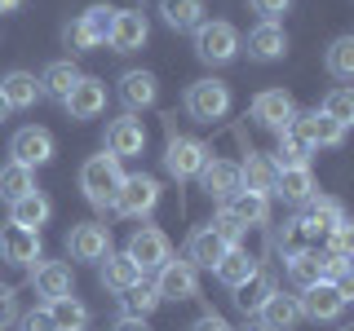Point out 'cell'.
<instances>
[{
    "label": "cell",
    "instance_id": "obj_38",
    "mask_svg": "<svg viewBox=\"0 0 354 331\" xmlns=\"http://www.w3.org/2000/svg\"><path fill=\"white\" fill-rule=\"evenodd\" d=\"M310 150L301 137H297V132H279V150H274V168H310Z\"/></svg>",
    "mask_w": 354,
    "mask_h": 331
},
{
    "label": "cell",
    "instance_id": "obj_32",
    "mask_svg": "<svg viewBox=\"0 0 354 331\" xmlns=\"http://www.w3.org/2000/svg\"><path fill=\"white\" fill-rule=\"evenodd\" d=\"M53 318V331H84L88 327V309L75 301V296H58V301H44Z\"/></svg>",
    "mask_w": 354,
    "mask_h": 331
},
{
    "label": "cell",
    "instance_id": "obj_1",
    "mask_svg": "<svg viewBox=\"0 0 354 331\" xmlns=\"http://www.w3.org/2000/svg\"><path fill=\"white\" fill-rule=\"evenodd\" d=\"M120 185H124V168H120L115 154H88L84 168H80V190L84 199L97 208V212H106V208H115V194Z\"/></svg>",
    "mask_w": 354,
    "mask_h": 331
},
{
    "label": "cell",
    "instance_id": "obj_50",
    "mask_svg": "<svg viewBox=\"0 0 354 331\" xmlns=\"http://www.w3.org/2000/svg\"><path fill=\"white\" fill-rule=\"evenodd\" d=\"M115 331H151V327H147V318H120Z\"/></svg>",
    "mask_w": 354,
    "mask_h": 331
},
{
    "label": "cell",
    "instance_id": "obj_7",
    "mask_svg": "<svg viewBox=\"0 0 354 331\" xmlns=\"http://www.w3.org/2000/svg\"><path fill=\"white\" fill-rule=\"evenodd\" d=\"M297 305H301V318H315V323H332V318H341V314H346L350 296L341 292L337 283L319 279L315 287H306V292L297 296Z\"/></svg>",
    "mask_w": 354,
    "mask_h": 331
},
{
    "label": "cell",
    "instance_id": "obj_53",
    "mask_svg": "<svg viewBox=\"0 0 354 331\" xmlns=\"http://www.w3.org/2000/svg\"><path fill=\"white\" fill-rule=\"evenodd\" d=\"M257 331H261V327H257Z\"/></svg>",
    "mask_w": 354,
    "mask_h": 331
},
{
    "label": "cell",
    "instance_id": "obj_15",
    "mask_svg": "<svg viewBox=\"0 0 354 331\" xmlns=\"http://www.w3.org/2000/svg\"><path fill=\"white\" fill-rule=\"evenodd\" d=\"M66 115L71 119H97L106 110V84L102 80H93V75H80V84L66 93Z\"/></svg>",
    "mask_w": 354,
    "mask_h": 331
},
{
    "label": "cell",
    "instance_id": "obj_18",
    "mask_svg": "<svg viewBox=\"0 0 354 331\" xmlns=\"http://www.w3.org/2000/svg\"><path fill=\"white\" fill-rule=\"evenodd\" d=\"M147 150V128H142V119H111L106 128V154H115V159H133V154Z\"/></svg>",
    "mask_w": 354,
    "mask_h": 331
},
{
    "label": "cell",
    "instance_id": "obj_19",
    "mask_svg": "<svg viewBox=\"0 0 354 331\" xmlns=\"http://www.w3.org/2000/svg\"><path fill=\"white\" fill-rule=\"evenodd\" d=\"M226 257V243H221L208 225H199V230H191V239H186V265L191 270H217V261Z\"/></svg>",
    "mask_w": 354,
    "mask_h": 331
},
{
    "label": "cell",
    "instance_id": "obj_31",
    "mask_svg": "<svg viewBox=\"0 0 354 331\" xmlns=\"http://www.w3.org/2000/svg\"><path fill=\"white\" fill-rule=\"evenodd\" d=\"M160 14L173 31H195L208 9H204V0H160Z\"/></svg>",
    "mask_w": 354,
    "mask_h": 331
},
{
    "label": "cell",
    "instance_id": "obj_9",
    "mask_svg": "<svg viewBox=\"0 0 354 331\" xmlns=\"http://www.w3.org/2000/svg\"><path fill=\"white\" fill-rule=\"evenodd\" d=\"M306 225V234H310V243H324L337 225H346V208L337 203V199H328V194H310L306 203H301V217H297Z\"/></svg>",
    "mask_w": 354,
    "mask_h": 331
},
{
    "label": "cell",
    "instance_id": "obj_39",
    "mask_svg": "<svg viewBox=\"0 0 354 331\" xmlns=\"http://www.w3.org/2000/svg\"><path fill=\"white\" fill-rule=\"evenodd\" d=\"M328 71L337 80H354V36H337L328 49Z\"/></svg>",
    "mask_w": 354,
    "mask_h": 331
},
{
    "label": "cell",
    "instance_id": "obj_23",
    "mask_svg": "<svg viewBox=\"0 0 354 331\" xmlns=\"http://www.w3.org/2000/svg\"><path fill=\"white\" fill-rule=\"evenodd\" d=\"M120 97H124L129 110H147V106H155V97H160V84H155L151 71H124L120 75Z\"/></svg>",
    "mask_w": 354,
    "mask_h": 331
},
{
    "label": "cell",
    "instance_id": "obj_46",
    "mask_svg": "<svg viewBox=\"0 0 354 331\" xmlns=\"http://www.w3.org/2000/svg\"><path fill=\"white\" fill-rule=\"evenodd\" d=\"M18 331H53V318H49V309H31V314H22L18 318Z\"/></svg>",
    "mask_w": 354,
    "mask_h": 331
},
{
    "label": "cell",
    "instance_id": "obj_28",
    "mask_svg": "<svg viewBox=\"0 0 354 331\" xmlns=\"http://www.w3.org/2000/svg\"><path fill=\"white\" fill-rule=\"evenodd\" d=\"M270 194H279L283 203H297V208H301L306 199L315 194V172H310V168H279Z\"/></svg>",
    "mask_w": 354,
    "mask_h": 331
},
{
    "label": "cell",
    "instance_id": "obj_22",
    "mask_svg": "<svg viewBox=\"0 0 354 331\" xmlns=\"http://www.w3.org/2000/svg\"><path fill=\"white\" fill-rule=\"evenodd\" d=\"M0 97H5L9 110H27V106H36L44 93H40V80L31 71H9L5 80H0Z\"/></svg>",
    "mask_w": 354,
    "mask_h": 331
},
{
    "label": "cell",
    "instance_id": "obj_13",
    "mask_svg": "<svg viewBox=\"0 0 354 331\" xmlns=\"http://www.w3.org/2000/svg\"><path fill=\"white\" fill-rule=\"evenodd\" d=\"M292 115H297V102H292L288 88H266V93H257V102H252V119L274 128V132H283L292 124Z\"/></svg>",
    "mask_w": 354,
    "mask_h": 331
},
{
    "label": "cell",
    "instance_id": "obj_12",
    "mask_svg": "<svg viewBox=\"0 0 354 331\" xmlns=\"http://www.w3.org/2000/svg\"><path fill=\"white\" fill-rule=\"evenodd\" d=\"M0 257L9 265H36L40 261V230H27V225H0Z\"/></svg>",
    "mask_w": 354,
    "mask_h": 331
},
{
    "label": "cell",
    "instance_id": "obj_25",
    "mask_svg": "<svg viewBox=\"0 0 354 331\" xmlns=\"http://www.w3.org/2000/svg\"><path fill=\"white\" fill-rule=\"evenodd\" d=\"M142 279H147V274H142L124 252H106V257H102V287H106V292L120 296V292H129V287L142 283Z\"/></svg>",
    "mask_w": 354,
    "mask_h": 331
},
{
    "label": "cell",
    "instance_id": "obj_17",
    "mask_svg": "<svg viewBox=\"0 0 354 331\" xmlns=\"http://www.w3.org/2000/svg\"><path fill=\"white\" fill-rule=\"evenodd\" d=\"M147 40H151V22H147V14H115V18H111L106 44H111L115 53H138Z\"/></svg>",
    "mask_w": 354,
    "mask_h": 331
},
{
    "label": "cell",
    "instance_id": "obj_3",
    "mask_svg": "<svg viewBox=\"0 0 354 331\" xmlns=\"http://www.w3.org/2000/svg\"><path fill=\"white\" fill-rule=\"evenodd\" d=\"M226 110H230V88L221 80H195L186 88V115L199 119V124L226 119Z\"/></svg>",
    "mask_w": 354,
    "mask_h": 331
},
{
    "label": "cell",
    "instance_id": "obj_35",
    "mask_svg": "<svg viewBox=\"0 0 354 331\" xmlns=\"http://www.w3.org/2000/svg\"><path fill=\"white\" fill-rule=\"evenodd\" d=\"M31 190H36V168H22V163L9 159L5 168H0V199H5V203H14V199L31 194Z\"/></svg>",
    "mask_w": 354,
    "mask_h": 331
},
{
    "label": "cell",
    "instance_id": "obj_27",
    "mask_svg": "<svg viewBox=\"0 0 354 331\" xmlns=\"http://www.w3.org/2000/svg\"><path fill=\"white\" fill-rule=\"evenodd\" d=\"M257 270H261V265H257V257H252L248 248H226V257L217 261V270H213V274H217V279L226 283V287H239V283H248Z\"/></svg>",
    "mask_w": 354,
    "mask_h": 331
},
{
    "label": "cell",
    "instance_id": "obj_16",
    "mask_svg": "<svg viewBox=\"0 0 354 331\" xmlns=\"http://www.w3.org/2000/svg\"><path fill=\"white\" fill-rule=\"evenodd\" d=\"M199 185H204V190L213 194L217 203H230V199L243 190V181H239V163H230V159H208L204 168H199Z\"/></svg>",
    "mask_w": 354,
    "mask_h": 331
},
{
    "label": "cell",
    "instance_id": "obj_47",
    "mask_svg": "<svg viewBox=\"0 0 354 331\" xmlns=\"http://www.w3.org/2000/svg\"><path fill=\"white\" fill-rule=\"evenodd\" d=\"M14 323H18V301H14V292L0 287V331H9Z\"/></svg>",
    "mask_w": 354,
    "mask_h": 331
},
{
    "label": "cell",
    "instance_id": "obj_34",
    "mask_svg": "<svg viewBox=\"0 0 354 331\" xmlns=\"http://www.w3.org/2000/svg\"><path fill=\"white\" fill-rule=\"evenodd\" d=\"M155 309H160V296H155V287L147 279L133 283L129 292H120V314L124 318H151Z\"/></svg>",
    "mask_w": 354,
    "mask_h": 331
},
{
    "label": "cell",
    "instance_id": "obj_33",
    "mask_svg": "<svg viewBox=\"0 0 354 331\" xmlns=\"http://www.w3.org/2000/svg\"><path fill=\"white\" fill-rule=\"evenodd\" d=\"M226 208L243 225H266V221H270V194H257V190H239Z\"/></svg>",
    "mask_w": 354,
    "mask_h": 331
},
{
    "label": "cell",
    "instance_id": "obj_52",
    "mask_svg": "<svg viewBox=\"0 0 354 331\" xmlns=\"http://www.w3.org/2000/svg\"><path fill=\"white\" fill-rule=\"evenodd\" d=\"M9 115V106H5V97H0V119H5Z\"/></svg>",
    "mask_w": 354,
    "mask_h": 331
},
{
    "label": "cell",
    "instance_id": "obj_49",
    "mask_svg": "<svg viewBox=\"0 0 354 331\" xmlns=\"http://www.w3.org/2000/svg\"><path fill=\"white\" fill-rule=\"evenodd\" d=\"M111 14H142V0H102Z\"/></svg>",
    "mask_w": 354,
    "mask_h": 331
},
{
    "label": "cell",
    "instance_id": "obj_4",
    "mask_svg": "<svg viewBox=\"0 0 354 331\" xmlns=\"http://www.w3.org/2000/svg\"><path fill=\"white\" fill-rule=\"evenodd\" d=\"M155 203H160V181H155V177H147V172L124 177V185H120V194H115V212L120 217L142 221V217L155 212Z\"/></svg>",
    "mask_w": 354,
    "mask_h": 331
},
{
    "label": "cell",
    "instance_id": "obj_45",
    "mask_svg": "<svg viewBox=\"0 0 354 331\" xmlns=\"http://www.w3.org/2000/svg\"><path fill=\"white\" fill-rule=\"evenodd\" d=\"M252 14H261V22H279L288 9H292V0H248Z\"/></svg>",
    "mask_w": 354,
    "mask_h": 331
},
{
    "label": "cell",
    "instance_id": "obj_24",
    "mask_svg": "<svg viewBox=\"0 0 354 331\" xmlns=\"http://www.w3.org/2000/svg\"><path fill=\"white\" fill-rule=\"evenodd\" d=\"M31 279H36V296H44V301L71 296V265L66 261H40Z\"/></svg>",
    "mask_w": 354,
    "mask_h": 331
},
{
    "label": "cell",
    "instance_id": "obj_10",
    "mask_svg": "<svg viewBox=\"0 0 354 331\" xmlns=\"http://www.w3.org/2000/svg\"><path fill=\"white\" fill-rule=\"evenodd\" d=\"M208 163V146L199 137H169V150H164V168L177 181H191L199 177V168Z\"/></svg>",
    "mask_w": 354,
    "mask_h": 331
},
{
    "label": "cell",
    "instance_id": "obj_36",
    "mask_svg": "<svg viewBox=\"0 0 354 331\" xmlns=\"http://www.w3.org/2000/svg\"><path fill=\"white\" fill-rule=\"evenodd\" d=\"M288 279H292L297 292H306V287H315L324 279V265H319V248H306L297 252V257H288Z\"/></svg>",
    "mask_w": 354,
    "mask_h": 331
},
{
    "label": "cell",
    "instance_id": "obj_41",
    "mask_svg": "<svg viewBox=\"0 0 354 331\" xmlns=\"http://www.w3.org/2000/svg\"><path fill=\"white\" fill-rule=\"evenodd\" d=\"M324 115H328V119H337L341 128H350V119H354V93H350L346 84L332 88V93L324 97Z\"/></svg>",
    "mask_w": 354,
    "mask_h": 331
},
{
    "label": "cell",
    "instance_id": "obj_21",
    "mask_svg": "<svg viewBox=\"0 0 354 331\" xmlns=\"http://www.w3.org/2000/svg\"><path fill=\"white\" fill-rule=\"evenodd\" d=\"M257 318H261V331H292L297 323H301V305H297V296L270 292L266 305L257 309Z\"/></svg>",
    "mask_w": 354,
    "mask_h": 331
},
{
    "label": "cell",
    "instance_id": "obj_8",
    "mask_svg": "<svg viewBox=\"0 0 354 331\" xmlns=\"http://www.w3.org/2000/svg\"><path fill=\"white\" fill-rule=\"evenodd\" d=\"M288 132H297V137H301L310 150H319V146H341V141H346V128H341L337 119H328L324 110H297L292 124H288Z\"/></svg>",
    "mask_w": 354,
    "mask_h": 331
},
{
    "label": "cell",
    "instance_id": "obj_29",
    "mask_svg": "<svg viewBox=\"0 0 354 331\" xmlns=\"http://www.w3.org/2000/svg\"><path fill=\"white\" fill-rule=\"evenodd\" d=\"M49 217H53V203H49L40 190H31V194H22V199H14V203H9V221H14V225L40 230Z\"/></svg>",
    "mask_w": 354,
    "mask_h": 331
},
{
    "label": "cell",
    "instance_id": "obj_5",
    "mask_svg": "<svg viewBox=\"0 0 354 331\" xmlns=\"http://www.w3.org/2000/svg\"><path fill=\"white\" fill-rule=\"evenodd\" d=\"M124 257L138 265L142 274H151V270H160L164 261H173V243H169V234H164V230L142 225V230H133V239H129Z\"/></svg>",
    "mask_w": 354,
    "mask_h": 331
},
{
    "label": "cell",
    "instance_id": "obj_40",
    "mask_svg": "<svg viewBox=\"0 0 354 331\" xmlns=\"http://www.w3.org/2000/svg\"><path fill=\"white\" fill-rule=\"evenodd\" d=\"M208 230H213V234L226 243V248H239V243H243V230H248V225H243V221L230 212L226 203H221V208H217V217L208 221Z\"/></svg>",
    "mask_w": 354,
    "mask_h": 331
},
{
    "label": "cell",
    "instance_id": "obj_51",
    "mask_svg": "<svg viewBox=\"0 0 354 331\" xmlns=\"http://www.w3.org/2000/svg\"><path fill=\"white\" fill-rule=\"evenodd\" d=\"M14 9H22V0H0V14H14Z\"/></svg>",
    "mask_w": 354,
    "mask_h": 331
},
{
    "label": "cell",
    "instance_id": "obj_2",
    "mask_svg": "<svg viewBox=\"0 0 354 331\" xmlns=\"http://www.w3.org/2000/svg\"><path fill=\"white\" fill-rule=\"evenodd\" d=\"M239 49H243V40H239V31L230 27V22H199L195 27V53L204 62H213V66H226V62H235L239 58Z\"/></svg>",
    "mask_w": 354,
    "mask_h": 331
},
{
    "label": "cell",
    "instance_id": "obj_20",
    "mask_svg": "<svg viewBox=\"0 0 354 331\" xmlns=\"http://www.w3.org/2000/svg\"><path fill=\"white\" fill-rule=\"evenodd\" d=\"M288 53V36L279 22H257V27L248 31V58L252 62H279Z\"/></svg>",
    "mask_w": 354,
    "mask_h": 331
},
{
    "label": "cell",
    "instance_id": "obj_43",
    "mask_svg": "<svg viewBox=\"0 0 354 331\" xmlns=\"http://www.w3.org/2000/svg\"><path fill=\"white\" fill-rule=\"evenodd\" d=\"M62 40H66V49H71V53H88V49H97V44H102V40H97L93 31H88L84 22H80V18L62 27Z\"/></svg>",
    "mask_w": 354,
    "mask_h": 331
},
{
    "label": "cell",
    "instance_id": "obj_6",
    "mask_svg": "<svg viewBox=\"0 0 354 331\" xmlns=\"http://www.w3.org/2000/svg\"><path fill=\"white\" fill-rule=\"evenodd\" d=\"M155 296L160 301H195L199 296V270H191L186 261H164L160 270H155Z\"/></svg>",
    "mask_w": 354,
    "mask_h": 331
},
{
    "label": "cell",
    "instance_id": "obj_44",
    "mask_svg": "<svg viewBox=\"0 0 354 331\" xmlns=\"http://www.w3.org/2000/svg\"><path fill=\"white\" fill-rule=\"evenodd\" d=\"M111 18H115V14H111V9H106V5H93V9H84V14H80V22H84V27H88V31H93V36H97V40H102V44H106V31H111Z\"/></svg>",
    "mask_w": 354,
    "mask_h": 331
},
{
    "label": "cell",
    "instance_id": "obj_42",
    "mask_svg": "<svg viewBox=\"0 0 354 331\" xmlns=\"http://www.w3.org/2000/svg\"><path fill=\"white\" fill-rule=\"evenodd\" d=\"M306 248H315V243H310V234H306V225L301 221H283V230H279V252H283V261L288 257H297V252H306Z\"/></svg>",
    "mask_w": 354,
    "mask_h": 331
},
{
    "label": "cell",
    "instance_id": "obj_37",
    "mask_svg": "<svg viewBox=\"0 0 354 331\" xmlns=\"http://www.w3.org/2000/svg\"><path fill=\"white\" fill-rule=\"evenodd\" d=\"M230 292H235V305L243 309V314H257V309L266 305V296H270V292H274V283H270V279H266V274L257 270V274H252V279H248V283H239V287H230Z\"/></svg>",
    "mask_w": 354,
    "mask_h": 331
},
{
    "label": "cell",
    "instance_id": "obj_11",
    "mask_svg": "<svg viewBox=\"0 0 354 331\" xmlns=\"http://www.w3.org/2000/svg\"><path fill=\"white\" fill-rule=\"evenodd\" d=\"M9 154H14V163H22V168H40V163L53 159V132L40 128V124L18 128L14 141H9Z\"/></svg>",
    "mask_w": 354,
    "mask_h": 331
},
{
    "label": "cell",
    "instance_id": "obj_30",
    "mask_svg": "<svg viewBox=\"0 0 354 331\" xmlns=\"http://www.w3.org/2000/svg\"><path fill=\"white\" fill-rule=\"evenodd\" d=\"M75 84H80V71H75L71 58L49 62V66H44V75H40V93L44 97H58V102H66V93H71Z\"/></svg>",
    "mask_w": 354,
    "mask_h": 331
},
{
    "label": "cell",
    "instance_id": "obj_14",
    "mask_svg": "<svg viewBox=\"0 0 354 331\" xmlns=\"http://www.w3.org/2000/svg\"><path fill=\"white\" fill-rule=\"evenodd\" d=\"M66 252L75 261H102L111 252V230L97 225V221H80V225L66 234Z\"/></svg>",
    "mask_w": 354,
    "mask_h": 331
},
{
    "label": "cell",
    "instance_id": "obj_26",
    "mask_svg": "<svg viewBox=\"0 0 354 331\" xmlns=\"http://www.w3.org/2000/svg\"><path fill=\"white\" fill-rule=\"evenodd\" d=\"M274 177H279V168H274V159H270V154L248 150V159L239 163V181H243V190L270 194V190H274Z\"/></svg>",
    "mask_w": 354,
    "mask_h": 331
},
{
    "label": "cell",
    "instance_id": "obj_48",
    "mask_svg": "<svg viewBox=\"0 0 354 331\" xmlns=\"http://www.w3.org/2000/svg\"><path fill=\"white\" fill-rule=\"evenodd\" d=\"M191 331H235V327H230L221 314H204V318H195V327H191Z\"/></svg>",
    "mask_w": 354,
    "mask_h": 331
}]
</instances>
